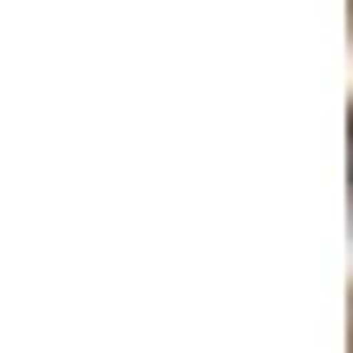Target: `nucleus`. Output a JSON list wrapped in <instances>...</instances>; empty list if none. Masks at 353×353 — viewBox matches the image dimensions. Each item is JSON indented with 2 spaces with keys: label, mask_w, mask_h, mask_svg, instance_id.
I'll use <instances>...</instances> for the list:
<instances>
[]
</instances>
